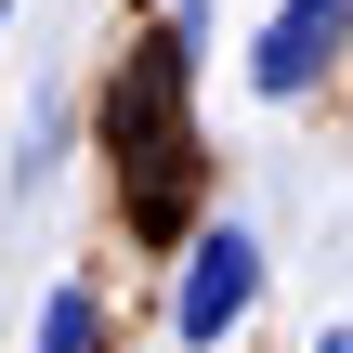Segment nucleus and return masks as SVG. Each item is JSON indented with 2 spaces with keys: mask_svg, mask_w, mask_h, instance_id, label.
I'll use <instances>...</instances> for the list:
<instances>
[{
  "mask_svg": "<svg viewBox=\"0 0 353 353\" xmlns=\"http://www.w3.org/2000/svg\"><path fill=\"white\" fill-rule=\"evenodd\" d=\"M314 353H353V327H327V341H314Z\"/></svg>",
  "mask_w": 353,
  "mask_h": 353,
  "instance_id": "nucleus-5",
  "label": "nucleus"
},
{
  "mask_svg": "<svg viewBox=\"0 0 353 353\" xmlns=\"http://www.w3.org/2000/svg\"><path fill=\"white\" fill-rule=\"evenodd\" d=\"M249 301H262V236L249 223H210L196 249H183V288H170V327L210 353V341H236L249 327Z\"/></svg>",
  "mask_w": 353,
  "mask_h": 353,
  "instance_id": "nucleus-1",
  "label": "nucleus"
},
{
  "mask_svg": "<svg viewBox=\"0 0 353 353\" xmlns=\"http://www.w3.org/2000/svg\"><path fill=\"white\" fill-rule=\"evenodd\" d=\"M341 39H353V0H275V26H262V52H249V92H262V105L314 92V79L341 65Z\"/></svg>",
  "mask_w": 353,
  "mask_h": 353,
  "instance_id": "nucleus-2",
  "label": "nucleus"
},
{
  "mask_svg": "<svg viewBox=\"0 0 353 353\" xmlns=\"http://www.w3.org/2000/svg\"><path fill=\"white\" fill-rule=\"evenodd\" d=\"M39 353H92V288H52L39 301Z\"/></svg>",
  "mask_w": 353,
  "mask_h": 353,
  "instance_id": "nucleus-3",
  "label": "nucleus"
},
{
  "mask_svg": "<svg viewBox=\"0 0 353 353\" xmlns=\"http://www.w3.org/2000/svg\"><path fill=\"white\" fill-rule=\"evenodd\" d=\"M196 13H210V0H170V26H196Z\"/></svg>",
  "mask_w": 353,
  "mask_h": 353,
  "instance_id": "nucleus-4",
  "label": "nucleus"
}]
</instances>
